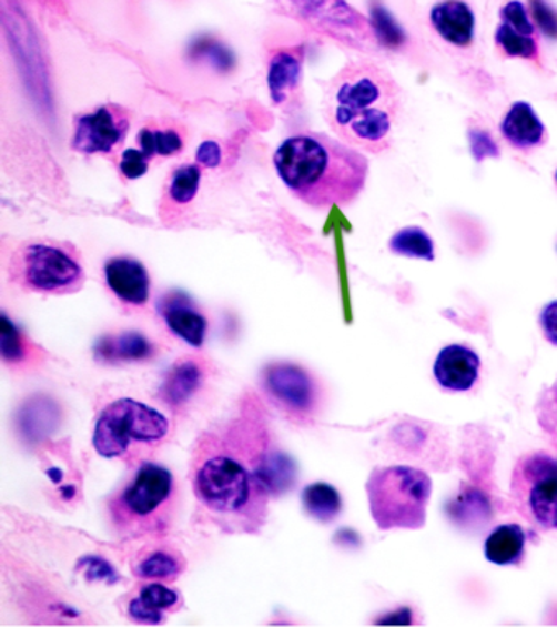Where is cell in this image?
<instances>
[{"label":"cell","instance_id":"cell-9","mask_svg":"<svg viewBox=\"0 0 557 627\" xmlns=\"http://www.w3.org/2000/svg\"><path fill=\"white\" fill-rule=\"evenodd\" d=\"M131 113L117 103L100 105L74 118L71 148L81 154H113L126 140Z\"/></svg>","mask_w":557,"mask_h":627},{"label":"cell","instance_id":"cell-27","mask_svg":"<svg viewBox=\"0 0 557 627\" xmlns=\"http://www.w3.org/2000/svg\"><path fill=\"white\" fill-rule=\"evenodd\" d=\"M393 254L407 259L435 260V244L431 235L422 227L409 226L401 229L389 241Z\"/></svg>","mask_w":557,"mask_h":627},{"label":"cell","instance_id":"cell-30","mask_svg":"<svg viewBox=\"0 0 557 627\" xmlns=\"http://www.w3.org/2000/svg\"><path fill=\"white\" fill-rule=\"evenodd\" d=\"M372 30L376 40L382 41L387 48L401 47L406 40L403 29L394 22L389 12L379 3L372 7Z\"/></svg>","mask_w":557,"mask_h":627},{"label":"cell","instance_id":"cell-5","mask_svg":"<svg viewBox=\"0 0 557 627\" xmlns=\"http://www.w3.org/2000/svg\"><path fill=\"white\" fill-rule=\"evenodd\" d=\"M366 494L379 529H418L427 522L432 479L417 467H376L366 483Z\"/></svg>","mask_w":557,"mask_h":627},{"label":"cell","instance_id":"cell-20","mask_svg":"<svg viewBox=\"0 0 557 627\" xmlns=\"http://www.w3.org/2000/svg\"><path fill=\"white\" fill-rule=\"evenodd\" d=\"M303 53V51H301ZM300 50L276 51L270 59V95L276 105L288 102L303 78V54Z\"/></svg>","mask_w":557,"mask_h":627},{"label":"cell","instance_id":"cell-6","mask_svg":"<svg viewBox=\"0 0 557 627\" xmlns=\"http://www.w3.org/2000/svg\"><path fill=\"white\" fill-rule=\"evenodd\" d=\"M168 418L143 402L113 401L100 412L93 428L92 445L107 459L138 457L164 442L169 435Z\"/></svg>","mask_w":557,"mask_h":627},{"label":"cell","instance_id":"cell-14","mask_svg":"<svg viewBox=\"0 0 557 627\" xmlns=\"http://www.w3.org/2000/svg\"><path fill=\"white\" fill-rule=\"evenodd\" d=\"M480 360L465 345H448L435 360L434 374L443 390L466 393L479 380Z\"/></svg>","mask_w":557,"mask_h":627},{"label":"cell","instance_id":"cell-3","mask_svg":"<svg viewBox=\"0 0 557 627\" xmlns=\"http://www.w3.org/2000/svg\"><path fill=\"white\" fill-rule=\"evenodd\" d=\"M273 165L286 189L314 210L351 204L368 176V159L362 152L321 133L283 141Z\"/></svg>","mask_w":557,"mask_h":627},{"label":"cell","instance_id":"cell-18","mask_svg":"<svg viewBox=\"0 0 557 627\" xmlns=\"http://www.w3.org/2000/svg\"><path fill=\"white\" fill-rule=\"evenodd\" d=\"M500 133L508 144L520 151L545 143L546 127L527 102H515L500 123Z\"/></svg>","mask_w":557,"mask_h":627},{"label":"cell","instance_id":"cell-26","mask_svg":"<svg viewBox=\"0 0 557 627\" xmlns=\"http://www.w3.org/2000/svg\"><path fill=\"white\" fill-rule=\"evenodd\" d=\"M200 183H202V165H179L169 176L164 200L171 201L176 206H186L199 195Z\"/></svg>","mask_w":557,"mask_h":627},{"label":"cell","instance_id":"cell-29","mask_svg":"<svg viewBox=\"0 0 557 627\" xmlns=\"http://www.w3.org/2000/svg\"><path fill=\"white\" fill-rule=\"evenodd\" d=\"M536 421L557 449V377L541 391L535 405Z\"/></svg>","mask_w":557,"mask_h":627},{"label":"cell","instance_id":"cell-36","mask_svg":"<svg viewBox=\"0 0 557 627\" xmlns=\"http://www.w3.org/2000/svg\"><path fill=\"white\" fill-rule=\"evenodd\" d=\"M196 161L203 168L216 169L221 164V148L214 141H205L196 151Z\"/></svg>","mask_w":557,"mask_h":627},{"label":"cell","instance_id":"cell-7","mask_svg":"<svg viewBox=\"0 0 557 627\" xmlns=\"http://www.w3.org/2000/svg\"><path fill=\"white\" fill-rule=\"evenodd\" d=\"M10 280L31 293H75L85 282V270L74 245L51 239L23 242L13 252L9 266Z\"/></svg>","mask_w":557,"mask_h":627},{"label":"cell","instance_id":"cell-24","mask_svg":"<svg viewBox=\"0 0 557 627\" xmlns=\"http://www.w3.org/2000/svg\"><path fill=\"white\" fill-rule=\"evenodd\" d=\"M138 144L144 155L152 161L154 158H171L182 151L185 141L179 130L171 127L148 124L138 133Z\"/></svg>","mask_w":557,"mask_h":627},{"label":"cell","instance_id":"cell-28","mask_svg":"<svg viewBox=\"0 0 557 627\" xmlns=\"http://www.w3.org/2000/svg\"><path fill=\"white\" fill-rule=\"evenodd\" d=\"M31 348L33 345L20 334L16 324L3 313L2 335H0V353H2L3 362L12 366L29 365L34 356Z\"/></svg>","mask_w":557,"mask_h":627},{"label":"cell","instance_id":"cell-31","mask_svg":"<svg viewBox=\"0 0 557 627\" xmlns=\"http://www.w3.org/2000/svg\"><path fill=\"white\" fill-rule=\"evenodd\" d=\"M149 159L141 149H128L121 154L120 168L121 175L126 180H136L146 175L149 171Z\"/></svg>","mask_w":557,"mask_h":627},{"label":"cell","instance_id":"cell-35","mask_svg":"<svg viewBox=\"0 0 557 627\" xmlns=\"http://www.w3.org/2000/svg\"><path fill=\"white\" fill-rule=\"evenodd\" d=\"M81 566L88 567L85 575L92 577L93 580H117L115 570L112 569V566L107 560L99 559V557H85L81 560Z\"/></svg>","mask_w":557,"mask_h":627},{"label":"cell","instance_id":"cell-33","mask_svg":"<svg viewBox=\"0 0 557 627\" xmlns=\"http://www.w3.org/2000/svg\"><path fill=\"white\" fill-rule=\"evenodd\" d=\"M470 149H473L476 161H484L486 158H497L499 149L494 143L493 136L486 131L473 130L469 133Z\"/></svg>","mask_w":557,"mask_h":627},{"label":"cell","instance_id":"cell-19","mask_svg":"<svg viewBox=\"0 0 557 627\" xmlns=\"http://www.w3.org/2000/svg\"><path fill=\"white\" fill-rule=\"evenodd\" d=\"M205 381V370L196 360L185 358L176 362L165 376L159 396L172 408L189 404L199 393Z\"/></svg>","mask_w":557,"mask_h":627},{"label":"cell","instance_id":"cell-8","mask_svg":"<svg viewBox=\"0 0 557 627\" xmlns=\"http://www.w3.org/2000/svg\"><path fill=\"white\" fill-rule=\"evenodd\" d=\"M510 497L531 525L557 529V456L548 452L521 456L512 473Z\"/></svg>","mask_w":557,"mask_h":627},{"label":"cell","instance_id":"cell-21","mask_svg":"<svg viewBox=\"0 0 557 627\" xmlns=\"http://www.w3.org/2000/svg\"><path fill=\"white\" fill-rule=\"evenodd\" d=\"M185 570V559L174 547L151 546L134 560L133 572L138 578L149 582H174Z\"/></svg>","mask_w":557,"mask_h":627},{"label":"cell","instance_id":"cell-10","mask_svg":"<svg viewBox=\"0 0 557 627\" xmlns=\"http://www.w3.org/2000/svg\"><path fill=\"white\" fill-rule=\"evenodd\" d=\"M265 393L286 414L296 418H307L316 412L320 404V390L316 381L301 366L292 363H275L264 370Z\"/></svg>","mask_w":557,"mask_h":627},{"label":"cell","instance_id":"cell-34","mask_svg":"<svg viewBox=\"0 0 557 627\" xmlns=\"http://www.w3.org/2000/svg\"><path fill=\"white\" fill-rule=\"evenodd\" d=\"M539 325H541L546 341L557 346V300L543 307L539 314Z\"/></svg>","mask_w":557,"mask_h":627},{"label":"cell","instance_id":"cell-11","mask_svg":"<svg viewBox=\"0 0 557 627\" xmlns=\"http://www.w3.org/2000/svg\"><path fill=\"white\" fill-rule=\"evenodd\" d=\"M297 12L314 26L351 44L369 41L368 23L344 0H292Z\"/></svg>","mask_w":557,"mask_h":627},{"label":"cell","instance_id":"cell-37","mask_svg":"<svg viewBox=\"0 0 557 627\" xmlns=\"http://www.w3.org/2000/svg\"><path fill=\"white\" fill-rule=\"evenodd\" d=\"M556 183H557V171H556Z\"/></svg>","mask_w":557,"mask_h":627},{"label":"cell","instance_id":"cell-4","mask_svg":"<svg viewBox=\"0 0 557 627\" xmlns=\"http://www.w3.org/2000/svg\"><path fill=\"white\" fill-rule=\"evenodd\" d=\"M179 485L174 474L155 463H141L133 479L109 500V515L118 535L130 539L164 536L175 522Z\"/></svg>","mask_w":557,"mask_h":627},{"label":"cell","instance_id":"cell-32","mask_svg":"<svg viewBox=\"0 0 557 627\" xmlns=\"http://www.w3.org/2000/svg\"><path fill=\"white\" fill-rule=\"evenodd\" d=\"M529 9L543 34L548 38H557V12L545 0H529Z\"/></svg>","mask_w":557,"mask_h":627},{"label":"cell","instance_id":"cell-17","mask_svg":"<svg viewBox=\"0 0 557 627\" xmlns=\"http://www.w3.org/2000/svg\"><path fill=\"white\" fill-rule=\"evenodd\" d=\"M180 606L182 598L174 588L165 587L162 582H151L128 601V615L141 625H161L164 611H175Z\"/></svg>","mask_w":557,"mask_h":627},{"label":"cell","instance_id":"cell-22","mask_svg":"<svg viewBox=\"0 0 557 627\" xmlns=\"http://www.w3.org/2000/svg\"><path fill=\"white\" fill-rule=\"evenodd\" d=\"M527 535L520 525H500L484 544V554L496 566H517L524 560Z\"/></svg>","mask_w":557,"mask_h":627},{"label":"cell","instance_id":"cell-16","mask_svg":"<svg viewBox=\"0 0 557 627\" xmlns=\"http://www.w3.org/2000/svg\"><path fill=\"white\" fill-rule=\"evenodd\" d=\"M432 26L443 40L465 48L473 43L476 19L468 3L463 0H443L432 9Z\"/></svg>","mask_w":557,"mask_h":627},{"label":"cell","instance_id":"cell-2","mask_svg":"<svg viewBox=\"0 0 557 627\" xmlns=\"http://www.w3.org/2000/svg\"><path fill=\"white\" fill-rule=\"evenodd\" d=\"M403 92L389 72L372 62L345 65L327 85L324 114L344 143L379 154L393 143Z\"/></svg>","mask_w":557,"mask_h":627},{"label":"cell","instance_id":"cell-15","mask_svg":"<svg viewBox=\"0 0 557 627\" xmlns=\"http://www.w3.org/2000/svg\"><path fill=\"white\" fill-rule=\"evenodd\" d=\"M159 313L169 331L180 341L200 348L205 342L207 321L195 304L182 293H169L159 303Z\"/></svg>","mask_w":557,"mask_h":627},{"label":"cell","instance_id":"cell-1","mask_svg":"<svg viewBox=\"0 0 557 627\" xmlns=\"http://www.w3.org/2000/svg\"><path fill=\"white\" fill-rule=\"evenodd\" d=\"M276 448L257 422L242 418L226 432H206L192 457L193 494L226 532L255 533L264 526L270 492L261 471Z\"/></svg>","mask_w":557,"mask_h":627},{"label":"cell","instance_id":"cell-23","mask_svg":"<svg viewBox=\"0 0 557 627\" xmlns=\"http://www.w3.org/2000/svg\"><path fill=\"white\" fill-rule=\"evenodd\" d=\"M95 355L105 363L143 362L154 355V346L138 332H123L99 341Z\"/></svg>","mask_w":557,"mask_h":627},{"label":"cell","instance_id":"cell-12","mask_svg":"<svg viewBox=\"0 0 557 627\" xmlns=\"http://www.w3.org/2000/svg\"><path fill=\"white\" fill-rule=\"evenodd\" d=\"M500 26L496 31V43L508 58L528 59L539 64L538 41L535 26L529 20L527 9L518 0H510L500 12Z\"/></svg>","mask_w":557,"mask_h":627},{"label":"cell","instance_id":"cell-13","mask_svg":"<svg viewBox=\"0 0 557 627\" xmlns=\"http://www.w3.org/2000/svg\"><path fill=\"white\" fill-rule=\"evenodd\" d=\"M107 286L128 306L140 307L149 301L151 280L146 266L131 257L110 259L103 266Z\"/></svg>","mask_w":557,"mask_h":627},{"label":"cell","instance_id":"cell-25","mask_svg":"<svg viewBox=\"0 0 557 627\" xmlns=\"http://www.w3.org/2000/svg\"><path fill=\"white\" fill-rule=\"evenodd\" d=\"M304 510L314 519L331 523L342 512V497L337 488L331 484L316 483L307 485L303 491Z\"/></svg>","mask_w":557,"mask_h":627}]
</instances>
